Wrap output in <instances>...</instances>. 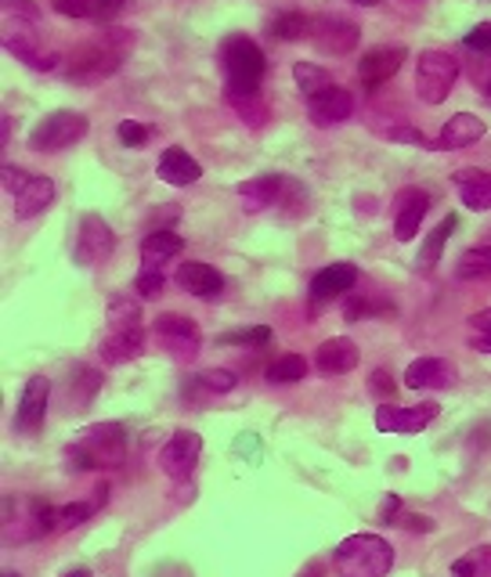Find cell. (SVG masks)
Here are the masks:
<instances>
[{
	"label": "cell",
	"instance_id": "1",
	"mask_svg": "<svg viewBox=\"0 0 491 577\" xmlns=\"http://www.w3.org/2000/svg\"><path fill=\"white\" fill-rule=\"evenodd\" d=\"M127 462V429L119 423H95L73 437L65 448V466L73 473L84 469H119Z\"/></svg>",
	"mask_w": 491,
	"mask_h": 577
},
{
	"label": "cell",
	"instance_id": "2",
	"mask_svg": "<svg viewBox=\"0 0 491 577\" xmlns=\"http://www.w3.org/2000/svg\"><path fill=\"white\" fill-rule=\"evenodd\" d=\"M134 48V33L130 29H109L102 40L84 43L80 51H73L70 59V76L73 84H98L105 76H113L123 65V54Z\"/></svg>",
	"mask_w": 491,
	"mask_h": 577
},
{
	"label": "cell",
	"instance_id": "3",
	"mask_svg": "<svg viewBox=\"0 0 491 577\" xmlns=\"http://www.w3.org/2000/svg\"><path fill=\"white\" fill-rule=\"evenodd\" d=\"M221 70L228 98H253L264 80V51L246 33H231L221 43Z\"/></svg>",
	"mask_w": 491,
	"mask_h": 577
},
{
	"label": "cell",
	"instance_id": "4",
	"mask_svg": "<svg viewBox=\"0 0 491 577\" xmlns=\"http://www.w3.org/2000/svg\"><path fill=\"white\" fill-rule=\"evenodd\" d=\"M59 530V509H51L40 498H4V545H22Z\"/></svg>",
	"mask_w": 491,
	"mask_h": 577
},
{
	"label": "cell",
	"instance_id": "5",
	"mask_svg": "<svg viewBox=\"0 0 491 577\" xmlns=\"http://www.w3.org/2000/svg\"><path fill=\"white\" fill-rule=\"evenodd\" d=\"M394 567V549L379 535H351L337 549L340 577H387Z\"/></svg>",
	"mask_w": 491,
	"mask_h": 577
},
{
	"label": "cell",
	"instance_id": "6",
	"mask_svg": "<svg viewBox=\"0 0 491 577\" xmlns=\"http://www.w3.org/2000/svg\"><path fill=\"white\" fill-rule=\"evenodd\" d=\"M459 59H455L452 51H423L416 59V95L419 101H427V105H441L444 98L452 95L455 80H459Z\"/></svg>",
	"mask_w": 491,
	"mask_h": 577
},
{
	"label": "cell",
	"instance_id": "7",
	"mask_svg": "<svg viewBox=\"0 0 491 577\" xmlns=\"http://www.w3.org/2000/svg\"><path fill=\"white\" fill-rule=\"evenodd\" d=\"M87 138V116L73 109H59L51 116H43L37 127L29 130V149L33 152H62L70 145Z\"/></svg>",
	"mask_w": 491,
	"mask_h": 577
},
{
	"label": "cell",
	"instance_id": "8",
	"mask_svg": "<svg viewBox=\"0 0 491 577\" xmlns=\"http://www.w3.org/2000/svg\"><path fill=\"white\" fill-rule=\"evenodd\" d=\"M199 455H203V437L196 434V429H177V434L166 440L160 448V469L166 473L171 480H188L199 466Z\"/></svg>",
	"mask_w": 491,
	"mask_h": 577
},
{
	"label": "cell",
	"instance_id": "9",
	"mask_svg": "<svg viewBox=\"0 0 491 577\" xmlns=\"http://www.w3.org/2000/svg\"><path fill=\"white\" fill-rule=\"evenodd\" d=\"M433 418H438V404L423 401V404H379L376 409V429L379 434H394V437H412L423 434Z\"/></svg>",
	"mask_w": 491,
	"mask_h": 577
},
{
	"label": "cell",
	"instance_id": "10",
	"mask_svg": "<svg viewBox=\"0 0 491 577\" xmlns=\"http://www.w3.org/2000/svg\"><path fill=\"white\" fill-rule=\"evenodd\" d=\"M113 249H116V235H113V228H109V221H102L98 213H84L80 231H76V249H73L76 264L95 267L113 256Z\"/></svg>",
	"mask_w": 491,
	"mask_h": 577
},
{
	"label": "cell",
	"instance_id": "11",
	"mask_svg": "<svg viewBox=\"0 0 491 577\" xmlns=\"http://www.w3.org/2000/svg\"><path fill=\"white\" fill-rule=\"evenodd\" d=\"M152 333L160 336V343L171 350V358L177 361H192L199 354V343H203V333H199V325L192 318H185V314H160L152 325Z\"/></svg>",
	"mask_w": 491,
	"mask_h": 577
},
{
	"label": "cell",
	"instance_id": "12",
	"mask_svg": "<svg viewBox=\"0 0 491 577\" xmlns=\"http://www.w3.org/2000/svg\"><path fill=\"white\" fill-rule=\"evenodd\" d=\"M48 398H51V379L48 376H29L22 387V398L15 404V434L33 437L48 418Z\"/></svg>",
	"mask_w": 491,
	"mask_h": 577
},
{
	"label": "cell",
	"instance_id": "13",
	"mask_svg": "<svg viewBox=\"0 0 491 577\" xmlns=\"http://www.w3.org/2000/svg\"><path fill=\"white\" fill-rule=\"evenodd\" d=\"M307 116L315 127L322 130H329V127H340V123H348L354 116V98L348 95L343 87H326V90H318V95H311L307 98Z\"/></svg>",
	"mask_w": 491,
	"mask_h": 577
},
{
	"label": "cell",
	"instance_id": "14",
	"mask_svg": "<svg viewBox=\"0 0 491 577\" xmlns=\"http://www.w3.org/2000/svg\"><path fill=\"white\" fill-rule=\"evenodd\" d=\"M358 26L348 18H337V15H322L311 22V40H315L318 51L326 54H351L354 48H358Z\"/></svg>",
	"mask_w": 491,
	"mask_h": 577
},
{
	"label": "cell",
	"instance_id": "15",
	"mask_svg": "<svg viewBox=\"0 0 491 577\" xmlns=\"http://www.w3.org/2000/svg\"><path fill=\"white\" fill-rule=\"evenodd\" d=\"M430 213V196L423 188H401L394 196V239L412 242L419 235L423 217Z\"/></svg>",
	"mask_w": 491,
	"mask_h": 577
},
{
	"label": "cell",
	"instance_id": "16",
	"mask_svg": "<svg viewBox=\"0 0 491 577\" xmlns=\"http://www.w3.org/2000/svg\"><path fill=\"white\" fill-rule=\"evenodd\" d=\"M37 22H26V18H15V26L8 22L4 29V51L15 54L18 62L33 65V70H54V59H40V37H37Z\"/></svg>",
	"mask_w": 491,
	"mask_h": 577
},
{
	"label": "cell",
	"instance_id": "17",
	"mask_svg": "<svg viewBox=\"0 0 491 577\" xmlns=\"http://www.w3.org/2000/svg\"><path fill=\"white\" fill-rule=\"evenodd\" d=\"M484 134H488V123L481 116H474V112H455V116L441 127L438 145H433V149L459 152V149H470V145H477Z\"/></svg>",
	"mask_w": 491,
	"mask_h": 577
},
{
	"label": "cell",
	"instance_id": "18",
	"mask_svg": "<svg viewBox=\"0 0 491 577\" xmlns=\"http://www.w3.org/2000/svg\"><path fill=\"white\" fill-rule=\"evenodd\" d=\"M174 278H177V286L196 300H217L221 289H225V275L210 264H199V260H185Z\"/></svg>",
	"mask_w": 491,
	"mask_h": 577
},
{
	"label": "cell",
	"instance_id": "19",
	"mask_svg": "<svg viewBox=\"0 0 491 577\" xmlns=\"http://www.w3.org/2000/svg\"><path fill=\"white\" fill-rule=\"evenodd\" d=\"M408 59V51L405 48H373L368 54H362V62H358V76H362V84L365 87H383L387 80H394L398 70L405 65Z\"/></svg>",
	"mask_w": 491,
	"mask_h": 577
},
{
	"label": "cell",
	"instance_id": "20",
	"mask_svg": "<svg viewBox=\"0 0 491 577\" xmlns=\"http://www.w3.org/2000/svg\"><path fill=\"white\" fill-rule=\"evenodd\" d=\"M408 390H449L455 387V365L444 358H419L405 368Z\"/></svg>",
	"mask_w": 491,
	"mask_h": 577
},
{
	"label": "cell",
	"instance_id": "21",
	"mask_svg": "<svg viewBox=\"0 0 491 577\" xmlns=\"http://www.w3.org/2000/svg\"><path fill=\"white\" fill-rule=\"evenodd\" d=\"M54 202V180L51 177H40V174H29L26 180L18 185V191L11 196V206H15V217L18 221H29L43 213Z\"/></svg>",
	"mask_w": 491,
	"mask_h": 577
},
{
	"label": "cell",
	"instance_id": "22",
	"mask_svg": "<svg viewBox=\"0 0 491 577\" xmlns=\"http://www.w3.org/2000/svg\"><path fill=\"white\" fill-rule=\"evenodd\" d=\"M144 354V333L141 325H119L102 336V361L105 365H127V361Z\"/></svg>",
	"mask_w": 491,
	"mask_h": 577
},
{
	"label": "cell",
	"instance_id": "23",
	"mask_svg": "<svg viewBox=\"0 0 491 577\" xmlns=\"http://www.w3.org/2000/svg\"><path fill=\"white\" fill-rule=\"evenodd\" d=\"M354 286H358V267H354V264L322 267L318 275L311 278V300H315V303H326V300L348 297Z\"/></svg>",
	"mask_w": 491,
	"mask_h": 577
},
{
	"label": "cell",
	"instance_id": "24",
	"mask_svg": "<svg viewBox=\"0 0 491 577\" xmlns=\"http://www.w3.org/2000/svg\"><path fill=\"white\" fill-rule=\"evenodd\" d=\"M155 174H160L163 185H171V188H188V185H196V180L203 177V166H199L185 149H177V145H171V149H166V152L160 155V163H155Z\"/></svg>",
	"mask_w": 491,
	"mask_h": 577
},
{
	"label": "cell",
	"instance_id": "25",
	"mask_svg": "<svg viewBox=\"0 0 491 577\" xmlns=\"http://www.w3.org/2000/svg\"><path fill=\"white\" fill-rule=\"evenodd\" d=\"M354 365H358V347H354V339H348V336L326 339L315 354V368L322 372V376H343V372H351Z\"/></svg>",
	"mask_w": 491,
	"mask_h": 577
},
{
	"label": "cell",
	"instance_id": "26",
	"mask_svg": "<svg viewBox=\"0 0 491 577\" xmlns=\"http://www.w3.org/2000/svg\"><path fill=\"white\" fill-rule=\"evenodd\" d=\"M452 180H455V191H459L466 210H477V213L491 210V174L488 170H474V166L455 170Z\"/></svg>",
	"mask_w": 491,
	"mask_h": 577
},
{
	"label": "cell",
	"instance_id": "27",
	"mask_svg": "<svg viewBox=\"0 0 491 577\" xmlns=\"http://www.w3.org/2000/svg\"><path fill=\"white\" fill-rule=\"evenodd\" d=\"M282 188H286L282 174H261V177L242 180L236 191H239V199H242L246 210H250V213H261V210H267V206H275V202H278V191H282Z\"/></svg>",
	"mask_w": 491,
	"mask_h": 577
},
{
	"label": "cell",
	"instance_id": "28",
	"mask_svg": "<svg viewBox=\"0 0 491 577\" xmlns=\"http://www.w3.org/2000/svg\"><path fill=\"white\" fill-rule=\"evenodd\" d=\"M185 249V239L177 231L171 228H160V231H152V235H144V242H141V260H144V267H160L163 260H174L177 253Z\"/></svg>",
	"mask_w": 491,
	"mask_h": 577
},
{
	"label": "cell",
	"instance_id": "29",
	"mask_svg": "<svg viewBox=\"0 0 491 577\" xmlns=\"http://www.w3.org/2000/svg\"><path fill=\"white\" fill-rule=\"evenodd\" d=\"M455 224H459V217L455 213H449L438 228H433L430 235H427V242L419 246V256H416V267L419 271H430V267H438V260H441V253H444V242L452 239V231H455Z\"/></svg>",
	"mask_w": 491,
	"mask_h": 577
},
{
	"label": "cell",
	"instance_id": "30",
	"mask_svg": "<svg viewBox=\"0 0 491 577\" xmlns=\"http://www.w3.org/2000/svg\"><path fill=\"white\" fill-rule=\"evenodd\" d=\"M455 278H463V281L491 278V242L466 249V253L455 260Z\"/></svg>",
	"mask_w": 491,
	"mask_h": 577
},
{
	"label": "cell",
	"instance_id": "31",
	"mask_svg": "<svg viewBox=\"0 0 491 577\" xmlns=\"http://www.w3.org/2000/svg\"><path fill=\"white\" fill-rule=\"evenodd\" d=\"M307 376V361L300 354H282L278 361L267 365V382H275V387H286V382H300Z\"/></svg>",
	"mask_w": 491,
	"mask_h": 577
},
{
	"label": "cell",
	"instance_id": "32",
	"mask_svg": "<svg viewBox=\"0 0 491 577\" xmlns=\"http://www.w3.org/2000/svg\"><path fill=\"white\" fill-rule=\"evenodd\" d=\"M343 318H348V322H362V318H394V303L351 297L348 303H343Z\"/></svg>",
	"mask_w": 491,
	"mask_h": 577
},
{
	"label": "cell",
	"instance_id": "33",
	"mask_svg": "<svg viewBox=\"0 0 491 577\" xmlns=\"http://www.w3.org/2000/svg\"><path fill=\"white\" fill-rule=\"evenodd\" d=\"M267 33H272L275 40H304L311 33V22L300 15V11H286V15H275L272 26H267Z\"/></svg>",
	"mask_w": 491,
	"mask_h": 577
},
{
	"label": "cell",
	"instance_id": "34",
	"mask_svg": "<svg viewBox=\"0 0 491 577\" xmlns=\"http://www.w3.org/2000/svg\"><path fill=\"white\" fill-rule=\"evenodd\" d=\"M455 577H491V545H477L452 563Z\"/></svg>",
	"mask_w": 491,
	"mask_h": 577
},
{
	"label": "cell",
	"instance_id": "35",
	"mask_svg": "<svg viewBox=\"0 0 491 577\" xmlns=\"http://www.w3.org/2000/svg\"><path fill=\"white\" fill-rule=\"evenodd\" d=\"M293 80H297V87L304 90L307 98L318 95V90L332 87L329 70H322V65H315V62H297V65H293Z\"/></svg>",
	"mask_w": 491,
	"mask_h": 577
},
{
	"label": "cell",
	"instance_id": "36",
	"mask_svg": "<svg viewBox=\"0 0 491 577\" xmlns=\"http://www.w3.org/2000/svg\"><path fill=\"white\" fill-rule=\"evenodd\" d=\"M119 325H141V308L130 297L109 300V329H119Z\"/></svg>",
	"mask_w": 491,
	"mask_h": 577
},
{
	"label": "cell",
	"instance_id": "37",
	"mask_svg": "<svg viewBox=\"0 0 491 577\" xmlns=\"http://www.w3.org/2000/svg\"><path fill=\"white\" fill-rule=\"evenodd\" d=\"M228 101H231V109L239 112V120L250 123V127H264V123H267V105L261 101V95H253V98H228Z\"/></svg>",
	"mask_w": 491,
	"mask_h": 577
},
{
	"label": "cell",
	"instance_id": "38",
	"mask_svg": "<svg viewBox=\"0 0 491 577\" xmlns=\"http://www.w3.org/2000/svg\"><path fill=\"white\" fill-rule=\"evenodd\" d=\"M196 387H203L206 393H231L239 387V379L225 368H210L203 376H196Z\"/></svg>",
	"mask_w": 491,
	"mask_h": 577
},
{
	"label": "cell",
	"instance_id": "39",
	"mask_svg": "<svg viewBox=\"0 0 491 577\" xmlns=\"http://www.w3.org/2000/svg\"><path fill=\"white\" fill-rule=\"evenodd\" d=\"M275 339V333L267 329V325H256V329H236V333H225L221 336V343H242V347H267Z\"/></svg>",
	"mask_w": 491,
	"mask_h": 577
},
{
	"label": "cell",
	"instance_id": "40",
	"mask_svg": "<svg viewBox=\"0 0 491 577\" xmlns=\"http://www.w3.org/2000/svg\"><path fill=\"white\" fill-rule=\"evenodd\" d=\"M163 286H166V278L160 267H141L138 278H134V289H138L141 300H155L163 292Z\"/></svg>",
	"mask_w": 491,
	"mask_h": 577
},
{
	"label": "cell",
	"instance_id": "41",
	"mask_svg": "<svg viewBox=\"0 0 491 577\" xmlns=\"http://www.w3.org/2000/svg\"><path fill=\"white\" fill-rule=\"evenodd\" d=\"M116 138L127 145V149H144L152 141V127H144L138 120H123L116 127Z\"/></svg>",
	"mask_w": 491,
	"mask_h": 577
},
{
	"label": "cell",
	"instance_id": "42",
	"mask_svg": "<svg viewBox=\"0 0 491 577\" xmlns=\"http://www.w3.org/2000/svg\"><path fill=\"white\" fill-rule=\"evenodd\" d=\"M91 513H95V505H91V502H73V505L59 509V530L80 527L84 519H91Z\"/></svg>",
	"mask_w": 491,
	"mask_h": 577
},
{
	"label": "cell",
	"instance_id": "43",
	"mask_svg": "<svg viewBox=\"0 0 491 577\" xmlns=\"http://www.w3.org/2000/svg\"><path fill=\"white\" fill-rule=\"evenodd\" d=\"M379 134L390 138V141H398V145H416V149H427V138H423L416 127H408V123H394V127H387Z\"/></svg>",
	"mask_w": 491,
	"mask_h": 577
},
{
	"label": "cell",
	"instance_id": "44",
	"mask_svg": "<svg viewBox=\"0 0 491 577\" xmlns=\"http://www.w3.org/2000/svg\"><path fill=\"white\" fill-rule=\"evenodd\" d=\"M463 43L477 54H491V22H477V26L463 37Z\"/></svg>",
	"mask_w": 491,
	"mask_h": 577
},
{
	"label": "cell",
	"instance_id": "45",
	"mask_svg": "<svg viewBox=\"0 0 491 577\" xmlns=\"http://www.w3.org/2000/svg\"><path fill=\"white\" fill-rule=\"evenodd\" d=\"M51 8L65 18H91V0H51Z\"/></svg>",
	"mask_w": 491,
	"mask_h": 577
},
{
	"label": "cell",
	"instance_id": "46",
	"mask_svg": "<svg viewBox=\"0 0 491 577\" xmlns=\"http://www.w3.org/2000/svg\"><path fill=\"white\" fill-rule=\"evenodd\" d=\"M368 390H373V393H376V398H383V401H390V398H394V379H390V376H387V372H383V368H379V372H373V376H368Z\"/></svg>",
	"mask_w": 491,
	"mask_h": 577
},
{
	"label": "cell",
	"instance_id": "47",
	"mask_svg": "<svg viewBox=\"0 0 491 577\" xmlns=\"http://www.w3.org/2000/svg\"><path fill=\"white\" fill-rule=\"evenodd\" d=\"M4 11H8V15H15V18H26V22L40 18V11H37L33 0H4Z\"/></svg>",
	"mask_w": 491,
	"mask_h": 577
},
{
	"label": "cell",
	"instance_id": "48",
	"mask_svg": "<svg viewBox=\"0 0 491 577\" xmlns=\"http://www.w3.org/2000/svg\"><path fill=\"white\" fill-rule=\"evenodd\" d=\"M123 4H127V0H91V18L95 22L113 18V15H119V11H123Z\"/></svg>",
	"mask_w": 491,
	"mask_h": 577
},
{
	"label": "cell",
	"instance_id": "49",
	"mask_svg": "<svg viewBox=\"0 0 491 577\" xmlns=\"http://www.w3.org/2000/svg\"><path fill=\"white\" fill-rule=\"evenodd\" d=\"M0 174H4V191H8V196H15L22 180L29 177L26 170H22V166H11V163H4V170H0Z\"/></svg>",
	"mask_w": 491,
	"mask_h": 577
},
{
	"label": "cell",
	"instance_id": "50",
	"mask_svg": "<svg viewBox=\"0 0 491 577\" xmlns=\"http://www.w3.org/2000/svg\"><path fill=\"white\" fill-rule=\"evenodd\" d=\"M236 455H250L256 462V459H261V440H256L253 434H242L236 440Z\"/></svg>",
	"mask_w": 491,
	"mask_h": 577
},
{
	"label": "cell",
	"instance_id": "51",
	"mask_svg": "<svg viewBox=\"0 0 491 577\" xmlns=\"http://www.w3.org/2000/svg\"><path fill=\"white\" fill-rule=\"evenodd\" d=\"M470 325H474L477 336H491V308L488 311H477L474 318H470Z\"/></svg>",
	"mask_w": 491,
	"mask_h": 577
},
{
	"label": "cell",
	"instance_id": "52",
	"mask_svg": "<svg viewBox=\"0 0 491 577\" xmlns=\"http://www.w3.org/2000/svg\"><path fill=\"white\" fill-rule=\"evenodd\" d=\"M394 513H398V498H387L383 509H379V524H390V519H394Z\"/></svg>",
	"mask_w": 491,
	"mask_h": 577
},
{
	"label": "cell",
	"instance_id": "53",
	"mask_svg": "<svg viewBox=\"0 0 491 577\" xmlns=\"http://www.w3.org/2000/svg\"><path fill=\"white\" fill-rule=\"evenodd\" d=\"M405 519H408V527H412V530H433V524H430L427 516H405Z\"/></svg>",
	"mask_w": 491,
	"mask_h": 577
},
{
	"label": "cell",
	"instance_id": "54",
	"mask_svg": "<svg viewBox=\"0 0 491 577\" xmlns=\"http://www.w3.org/2000/svg\"><path fill=\"white\" fill-rule=\"evenodd\" d=\"M474 347L481 350V354H491V336H477V339H474Z\"/></svg>",
	"mask_w": 491,
	"mask_h": 577
},
{
	"label": "cell",
	"instance_id": "55",
	"mask_svg": "<svg viewBox=\"0 0 491 577\" xmlns=\"http://www.w3.org/2000/svg\"><path fill=\"white\" fill-rule=\"evenodd\" d=\"M62 577H95L91 570H70V574H62Z\"/></svg>",
	"mask_w": 491,
	"mask_h": 577
},
{
	"label": "cell",
	"instance_id": "56",
	"mask_svg": "<svg viewBox=\"0 0 491 577\" xmlns=\"http://www.w3.org/2000/svg\"><path fill=\"white\" fill-rule=\"evenodd\" d=\"M354 4H362V8H373V4H379V0H354Z\"/></svg>",
	"mask_w": 491,
	"mask_h": 577
},
{
	"label": "cell",
	"instance_id": "57",
	"mask_svg": "<svg viewBox=\"0 0 491 577\" xmlns=\"http://www.w3.org/2000/svg\"><path fill=\"white\" fill-rule=\"evenodd\" d=\"M484 98H488V101H491V80H488V84H484Z\"/></svg>",
	"mask_w": 491,
	"mask_h": 577
},
{
	"label": "cell",
	"instance_id": "58",
	"mask_svg": "<svg viewBox=\"0 0 491 577\" xmlns=\"http://www.w3.org/2000/svg\"><path fill=\"white\" fill-rule=\"evenodd\" d=\"M4 577H18V574L15 570H4Z\"/></svg>",
	"mask_w": 491,
	"mask_h": 577
},
{
	"label": "cell",
	"instance_id": "59",
	"mask_svg": "<svg viewBox=\"0 0 491 577\" xmlns=\"http://www.w3.org/2000/svg\"><path fill=\"white\" fill-rule=\"evenodd\" d=\"M304 577H311V574H304Z\"/></svg>",
	"mask_w": 491,
	"mask_h": 577
}]
</instances>
